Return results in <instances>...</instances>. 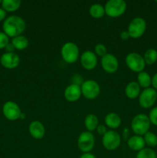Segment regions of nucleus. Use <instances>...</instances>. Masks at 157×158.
<instances>
[{"mask_svg":"<svg viewBox=\"0 0 157 158\" xmlns=\"http://www.w3.org/2000/svg\"><path fill=\"white\" fill-rule=\"evenodd\" d=\"M19 119H21V120H24V119H26V114H25L24 113L22 112L21 115H20V118Z\"/></svg>","mask_w":157,"mask_h":158,"instance_id":"obj_38","label":"nucleus"},{"mask_svg":"<svg viewBox=\"0 0 157 158\" xmlns=\"http://www.w3.org/2000/svg\"><path fill=\"white\" fill-rule=\"evenodd\" d=\"M95 131H96V132L98 133V134H99V135L101 136L104 135V134L108 131L106 127L103 124H99V126L97 127Z\"/></svg>","mask_w":157,"mask_h":158,"instance_id":"obj_32","label":"nucleus"},{"mask_svg":"<svg viewBox=\"0 0 157 158\" xmlns=\"http://www.w3.org/2000/svg\"><path fill=\"white\" fill-rule=\"evenodd\" d=\"M125 63L130 70L137 73L144 71L146 65L143 56L138 52H130L128 54L125 59Z\"/></svg>","mask_w":157,"mask_h":158,"instance_id":"obj_5","label":"nucleus"},{"mask_svg":"<svg viewBox=\"0 0 157 158\" xmlns=\"http://www.w3.org/2000/svg\"><path fill=\"white\" fill-rule=\"evenodd\" d=\"M106 15L111 18H117L125 13L127 4L124 0H109L104 6Z\"/></svg>","mask_w":157,"mask_h":158,"instance_id":"obj_3","label":"nucleus"},{"mask_svg":"<svg viewBox=\"0 0 157 158\" xmlns=\"http://www.w3.org/2000/svg\"><path fill=\"white\" fill-rule=\"evenodd\" d=\"M101 66L105 72L109 74L115 73L119 69L118 59L112 53H107L101 57Z\"/></svg>","mask_w":157,"mask_h":158,"instance_id":"obj_12","label":"nucleus"},{"mask_svg":"<svg viewBox=\"0 0 157 158\" xmlns=\"http://www.w3.org/2000/svg\"><path fill=\"white\" fill-rule=\"evenodd\" d=\"M151 123L146 114H139L132 118L131 121V129L135 135L144 136L150 128Z\"/></svg>","mask_w":157,"mask_h":158,"instance_id":"obj_2","label":"nucleus"},{"mask_svg":"<svg viewBox=\"0 0 157 158\" xmlns=\"http://www.w3.org/2000/svg\"><path fill=\"white\" fill-rule=\"evenodd\" d=\"M145 60V63L147 65H152L157 61V50L150 48L145 52L144 55L143 56Z\"/></svg>","mask_w":157,"mask_h":158,"instance_id":"obj_25","label":"nucleus"},{"mask_svg":"<svg viewBox=\"0 0 157 158\" xmlns=\"http://www.w3.org/2000/svg\"><path fill=\"white\" fill-rule=\"evenodd\" d=\"M85 80H83V77L79 74H75L72 77V84L78 85V86H82Z\"/></svg>","mask_w":157,"mask_h":158,"instance_id":"obj_31","label":"nucleus"},{"mask_svg":"<svg viewBox=\"0 0 157 158\" xmlns=\"http://www.w3.org/2000/svg\"><path fill=\"white\" fill-rule=\"evenodd\" d=\"M156 94H157V90H156Z\"/></svg>","mask_w":157,"mask_h":158,"instance_id":"obj_40","label":"nucleus"},{"mask_svg":"<svg viewBox=\"0 0 157 158\" xmlns=\"http://www.w3.org/2000/svg\"><path fill=\"white\" fill-rule=\"evenodd\" d=\"M136 82L139 85L140 87L146 89V88L150 87L151 83H152V77L147 72L143 71L141 73H139L138 75H137Z\"/></svg>","mask_w":157,"mask_h":158,"instance_id":"obj_22","label":"nucleus"},{"mask_svg":"<svg viewBox=\"0 0 157 158\" xmlns=\"http://www.w3.org/2000/svg\"><path fill=\"white\" fill-rule=\"evenodd\" d=\"M79 158H96L93 154H92L91 152L89 153H83Z\"/></svg>","mask_w":157,"mask_h":158,"instance_id":"obj_37","label":"nucleus"},{"mask_svg":"<svg viewBox=\"0 0 157 158\" xmlns=\"http://www.w3.org/2000/svg\"><path fill=\"white\" fill-rule=\"evenodd\" d=\"M82 96L81 86L75 84H69L64 90V97L67 101L73 103L78 101Z\"/></svg>","mask_w":157,"mask_h":158,"instance_id":"obj_15","label":"nucleus"},{"mask_svg":"<svg viewBox=\"0 0 157 158\" xmlns=\"http://www.w3.org/2000/svg\"><path fill=\"white\" fill-rule=\"evenodd\" d=\"M121 136L118 132L113 130L108 131L102 138L103 147L108 151H115L121 144Z\"/></svg>","mask_w":157,"mask_h":158,"instance_id":"obj_7","label":"nucleus"},{"mask_svg":"<svg viewBox=\"0 0 157 158\" xmlns=\"http://www.w3.org/2000/svg\"><path fill=\"white\" fill-rule=\"evenodd\" d=\"M120 38H121V40H127L128 39L130 38L128 31L127 30L123 31V32L120 33Z\"/></svg>","mask_w":157,"mask_h":158,"instance_id":"obj_34","label":"nucleus"},{"mask_svg":"<svg viewBox=\"0 0 157 158\" xmlns=\"http://www.w3.org/2000/svg\"><path fill=\"white\" fill-rule=\"evenodd\" d=\"M143 139L146 144L150 148L157 146V135L154 133L149 131L143 136Z\"/></svg>","mask_w":157,"mask_h":158,"instance_id":"obj_27","label":"nucleus"},{"mask_svg":"<svg viewBox=\"0 0 157 158\" xmlns=\"http://www.w3.org/2000/svg\"><path fill=\"white\" fill-rule=\"evenodd\" d=\"M151 85L152 86V88L157 90V73H155L152 77V83Z\"/></svg>","mask_w":157,"mask_h":158,"instance_id":"obj_33","label":"nucleus"},{"mask_svg":"<svg viewBox=\"0 0 157 158\" xmlns=\"http://www.w3.org/2000/svg\"><path fill=\"white\" fill-rule=\"evenodd\" d=\"M0 63L8 69H15L20 63V57L15 52H5L0 57Z\"/></svg>","mask_w":157,"mask_h":158,"instance_id":"obj_14","label":"nucleus"},{"mask_svg":"<svg viewBox=\"0 0 157 158\" xmlns=\"http://www.w3.org/2000/svg\"><path fill=\"white\" fill-rule=\"evenodd\" d=\"M2 114L7 120L15 121L20 118L22 111L15 102L7 101L2 106Z\"/></svg>","mask_w":157,"mask_h":158,"instance_id":"obj_11","label":"nucleus"},{"mask_svg":"<svg viewBox=\"0 0 157 158\" xmlns=\"http://www.w3.org/2000/svg\"><path fill=\"white\" fill-rule=\"evenodd\" d=\"M22 2L20 0H2V8L6 12H15L20 8Z\"/></svg>","mask_w":157,"mask_h":158,"instance_id":"obj_21","label":"nucleus"},{"mask_svg":"<svg viewBox=\"0 0 157 158\" xmlns=\"http://www.w3.org/2000/svg\"><path fill=\"white\" fill-rule=\"evenodd\" d=\"M6 14L7 12L2 9V8H0V22L4 21L6 19Z\"/></svg>","mask_w":157,"mask_h":158,"instance_id":"obj_36","label":"nucleus"},{"mask_svg":"<svg viewBox=\"0 0 157 158\" xmlns=\"http://www.w3.org/2000/svg\"><path fill=\"white\" fill-rule=\"evenodd\" d=\"M105 123L106 127L114 131L120 127L122 123V119L119 115L115 113H109L105 117Z\"/></svg>","mask_w":157,"mask_h":158,"instance_id":"obj_19","label":"nucleus"},{"mask_svg":"<svg viewBox=\"0 0 157 158\" xmlns=\"http://www.w3.org/2000/svg\"><path fill=\"white\" fill-rule=\"evenodd\" d=\"M5 49H6V52H14V51H15V47H14L13 45H12V43H9V44L6 46Z\"/></svg>","mask_w":157,"mask_h":158,"instance_id":"obj_35","label":"nucleus"},{"mask_svg":"<svg viewBox=\"0 0 157 158\" xmlns=\"http://www.w3.org/2000/svg\"><path fill=\"white\" fill-rule=\"evenodd\" d=\"M136 158H157V154L152 148H145L137 153Z\"/></svg>","mask_w":157,"mask_h":158,"instance_id":"obj_26","label":"nucleus"},{"mask_svg":"<svg viewBox=\"0 0 157 158\" xmlns=\"http://www.w3.org/2000/svg\"><path fill=\"white\" fill-rule=\"evenodd\" d=\"M148 117L150 120L151 124L157 126V106H155L151 110Z\"/></svg>","mask_w":157,"mask_h":158,"instance_id":"obj_29","label":"nucleus"},{"mask_svg":"<svg viewBox=\"0 0 157 158\" xmlns=\"http://www.w3.org/2000/svg\"><path fill=\"white\" fill-rule=\"evenodd\" d=\"M61 56L66 63H75L79 57V49L75 43L67 42L61 48Z\"/></svg>","mask_w":157,"mask_h":158,"instance_id":"obj_4","label":"nucleus"},{"mask_svg":"<svg viewBox=\"0 0 157 158\" xmlns=\"http://www.w3.org/2000/svg\"><path fill=\"white\" fill-rule=\"evenodd\" d=\"M29 132L30 135L36 140L43 138L46 134V128L39 120H33L29 123Z\"/></svg>","mask_w":157,"mask_h":158,"instance_id":"obj_16","label":"nucleus"},{"mask_svg":"<svg viewBox=\"0 0 157 158\" xmlns=\"http://www.w3.org/2000/svg\"><path fill=\"white\" fill-rule=\"evenodd\" d=\"M82 95L87 100H94L100 94V86L93 80H85L81 86Z\"/></svg>","mask_w":157,"mask_h":158,"instance_id":"obj_8","label":"nucleus"},{"mask_svg":"<svg viewBox=\"0 0 157 158\" xmlns=\"http://www.w3.org/2000/svg\"><path fill=\"white\" fill-rule=\"evenodd\" d=\"M146 30V22L142 17H135L131 20L128 26V32L130 38L139 39L143 36Z\"/></svg>","mask_w":157,"mask_h":158,"instance_id":"obj_6","label":"nucleus"},{"mask_svg":"<svg viewBox=\"0 0 157 158\" xmlns=\"http://www.w3.org/2000/svg\"><path fill=\"white\" fill-rule=\"evenodd\" d=\"M94 52L96 56H104L106 54H107V49H106V46L102 43H98L94 47Z\"/></svg>","mask_w":157,"mask_h":158,"instance_id":"obj_28","label":"nucleus"},{"mask_svg":"<svg viewBox=\"0 0 157 158\" xmlns=\"http://www.w3.org/2000/svg\"><path fill=\"white\" fill-rule=\"evenodd\" d=\"M12 43L17 50H24L29 46V40L25 35H20L12 38Z\"/></svg>","mask_w":157,"mask_h":158,"instance_id":"obj_23","label":"nucleus"},{"mask_svg":"<svg viewBox=\"0 0 157 158\" xmlns=\"http://www.w3.org/2000/svg\"><path fill=\"white\" fill-rule=\"evenodd\" d=\"M89 15L94 19H100L106 15L104 6L99 3L92 4L89 8Z\"/></svg>","mask_w":157,"mask_h":158,"instance_id":"obj_24","label":"nucleus"},{"mask_svg":"<svg viewBox=\"0 0 157 158\" xmlns=\"http://www.w3.org/2000/svg\"><path fill=\"white\" fill-rule=\"evenodd\" d=\"M77 145L83 153H89L95 146V137L89 131H83L79 134L77 140Z\"/></svg>","mask_w":157,"mask_h":158,"instance_id":"obj_9","label":"nucleus"},{"mask_svg":"<svg viewBox=\"0 0 157 158\" xmlns=\"http://www.w3.org/2000/svg\"><path fill=\"white\" fill-rule=\"evenodd\" d=\"M84 124L86 128L87 129V131L92 132L95 131L97 127L99 126V118L95 114H89L86 117L84 120Z\"/></svg>","mask_w":157,"mask_h":158,"instance_id":"obj_20","label":"nucleus"},{"mask_svg":"<svg viewBox=\"0 0 157 158\" xmlns=\"http://www.w3.org/2000/svg\"><path fill=\"white\" fill-rule=\"evenodd\" d=\"M141 93V87L136 81H131L125 88V94L130 100H134L139 96Z\"/></svg>","mask_w":157,"mask_h":158,"instance_id":"obj_18","label":"nucleus"},{"mask_svg":"<svg viewBox=\"0 0 157 158\" xmlns=\"http://www.w3.org/2000/svg\"><path fill=\"white\" fill-rule=\"evenodd\" d=\"M9 43V37L5 32H0V49H5Z\"/></svg>","mask_w":157,"mask_h":158,"instance_id":"obj_30","label":"nucleus"},{"mask_svg":"<svg viewBox=\"0 0 157 158\" xmlns=\"http://www.w3.org/2000/svg\"><path fill=\"white\" fill-rule=\"evenodd\" d=\"M0 4H2V1H1V0H0Z\"/></svg>","mask_w":157,"mask_h":158,"instance_id":"obj_39","label":"nucleus"},{"mask_svg":"<svg viewBox=\"0 0 157 158\" xmlns=\"http://www.w3.org/2000/svg\"><path fill=\"white\" fill-rule=\"evenodd\" d=\"M127 145L132 151L139 152L142 149L145 148L146 143H145L143 137H142V136L134 135L128 139Z\"/></svg>","mask_w":157,"mask_h":158,"instance_id":"obj_17","label":"nucleus"},{"mask_svg":"<svg viewBox=\"0 0 157 158\" xmlns=\"http://www.w3.org/2000/svg\"><path fill=\"white\" fill-rule=\"evenodd\" d=\"M80 63L82 66L86 70H93L98 64V59L95 52L86 50L80 56Z\"/></svg>","mask_w":157,"mask_h":158,"instance_id":"obj_13","label":"nucleus"},{"mask_svg":"<svg viewBox=\"0 0 157 158\" xmlns=\"http://www.w3.org/2000/svg\"><path fill=\"white\" fill-rule=\"evenodd\" d=\"M157 100L156 90L152 87L146 88L141 91L139 96V103L141 107L144 109L151 108Z\"/></svg>","mask_w":157,"mask_h":158,"instance_id":"obj_10","label":"nucleus"},{"mask_svg":"<svg viewBox=\"0 0 157 158\" xmlns=\"http://www.w3.org/2000/svg\"><path fill=\"white\" fill-rule=\"evenodd\" d=\"M26 23L22 17L18 15H10L4 20L2 24L3 32L9 37H16L22 34L26 30Z\"/></svg>","mask_w":157,"mask_h":158,"instance_id":"obj_1","label":"nucleus"}]
</instances>
